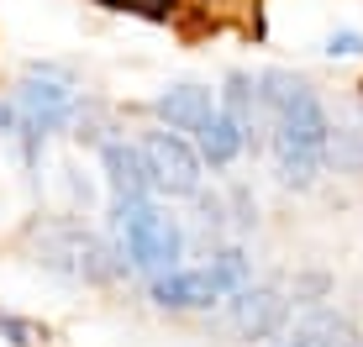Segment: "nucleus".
Returning a JSON list of instances; mask_svg holds the SVG:
<instances>
[{
  "label": "nucleus",
  "instance_id": "4",
  "mask_svg": "<svg viewBox=\"0 0 363 347\" xmlns=\"http://www.w3.org/2000/svg\"><path fill=\"white\" fill-rule=\"evenodd\" d=\"M137 147H143V164H147V174H153L158 195H200V174H206V164H200L195 142L184 137V132L147 127V132H137Z\"/></svg>",
  "mask_w": 363,
  "mask_h": 347
},
{
  "label": "nucleus",
  "instance_id": "9",
  "mask_svg": "<svg viewBox=\"0 0 363 347\" xmlns=\"http://www.w3.org/2000/svg\"><path fill=\"white\" fill-rule=\"evenodd\" d=\"M216 106H221V116H227L232 127L242 132V142L253 147V142H258V132H264V121H269V110H264V84H258L253 74L232 69L227 79H221Z\"/></svg>",
  "mask_w": 363,
  "mask_h": 347
},
{
  "label": "nucleus",
  "instance_id": "13",
  "mask_svg": "<svg viewBox=\"0 0 363 347\" xmlns=\"http://www.w3.org/2000/svg\"><path fill=\"white\" fill-rule=\"evenodd\" d=\"M200 268H206V274L216 279V290H221V295H237L242 284H253V258H247L237 242H221V247H211V258H206Z\"/></svg>",
  "mask_w": 363,
  "mask_h": 347
},
{
  "label": "nucleus",
  "instance_id": "3",
  "mask_svg": "<svg viewBox=\"0 0 363 347\" xmlns=\"http://www.w3.org/2000/svg\"><path fill=\"white\" fill-rule=\"evenodd\" d=\"M37 263L53 268L58 279H74V284H111L132 268L121 258V247L100 242L95 232L74 227V221H53V227L37 232Z\"/></svg>",
  "mask_w": 363,
  "mask_h": 347
},
{
  "label": "nucleus",
  "instance_id": "11",
  "mask_svg": "<svg viewBox=\"0 0 363 347\" xmlns=\"http://www.w3.org/2000/svg\"><path fill=\"white\" fill-rule=\"evenodd\" d=\"M274 347H363V337H358V326L342 311L316 305V311H306Z\"/></svg>",
  "mask_w": 363,
  "mask_h": 347
},
{
  "label": "nucleus",
  "instance_id": "15",
  "mask_svg": "<svg viewBox=\"0 0 363 347\" xmlns=\"http://www.w3.org/2000/svg\"><path fill=\"white\" fill-rule=\"evenodd\" d=\"M327 295H332V279L321 274V268H306V274H295V284H290V305H306V311H316Z\"/></svg>",
  "mask_w": 363,
  "mask_h": 347
},
{
  "label": "nucleus",
  "instance_id": "10",
  "mask_svg": "<svg viewBox=\"0 0 363 347\" xmlns=\"http://www.w3.org/2000/svg\"><path fill=\"white\" fill-rule=\"evenodd\" d=\"M153 116H158V127H174V132H184V137H195V132L216 116V95H211L206 84H169L153 101Z\"/></svg>",
  "mask_w": 363,
  "mask_h": 347
},
{
  "label": "nucleus",
  "instance_id": "6",
  "mask_svg": "<svg viewBox=\"0 0 363 347\" xmlns=\"http://www.w3.org/2000/svg\"><path fill=\"white\" fill-rule=\"evenodd\" d=\"M290 290H274V284H242L237 295H227V326L242 342H269L284 337L290 326Z\"/></svg>",
  "mask_w": 363,
  "mask_h": 347
},
{
  "label": "nucleus",
  "instance_id": "8",
  "mask_svg": "<svg viewBox=\"0 0 363 347\" xmlns=\"http://www.w3.org/2000/svg\"><path fill=\"white\" fill-rule=\"evenodd\" d=\"M100 169H106L111 200H147L153 195V174L143 164L137 137H106L100 142Z\"/></svg>",
  "mask_w": 363,
  "mask_h": 347
},
{
  "label": "nucleus",
  "instance_id": "7",
  "mask_svg": "<svg viewBox=\"0 0 363 347\" xmlns=\"http://www.w3.org/2000/svg\"><path fill=\"white\" fill-rule=\"evenodd\" d=\"M147 300H153L158 311L190 316V311H211V305H221L227 295L216 290V279H211L206 268H169V274L147 279Z\"/></svg>",
  "mask_w": 363,
  "mask_h": 347
},
{
  "label": "nucleus",
  "instance_id": "5",
  "mask_svg": "<svg viewBox=\"0 0 363 347\" xmlns=\"http://www.w3.org/2000/svg\"><path fill=\"white\" fill-rule=\"evenodd\" d=\"M16 106L32 127L43 132H64L79 116V90H74V74L58 64H32L27 79L16 84Z\"/></svg>",
  "mask_w": 363,
  "mask_h": 347
},
{
  "label": "nucleus",
  "instance_id": "19",
  "mask_svg": "<svg viewBox=\"0 0 363 347\" xmlns=\"http://www.w3.org/2000/svg\"><path fill=\"white\" fill-rule=\"evenodd\" d=\"M90 6H100V11H121V0H90Z\"/></svg>",
  "mask_w": 363,
  "mask_h": 347
},
{
  "label": "nucleus",
  "instance_id": "2",
  "mask_svg": "<svg viewBox=\"0 0 363 347\" xmlns=\"http://www.w3.org/2000/svg\"><path fill=\"white\" fill-rule=\"evenodd\" d=\"M111 232H116L121 258L137 268V274H169V268H184V227L179 216H169L164 205L153 200H111Z\"/></svg>",
  "mask_w": 363,
  "mask_h": 347
},
{
  "label": "nucleus",
  "instance_id": "18",
  "mask_svg": "<svg viewBox=\"0 0 363 347\" xmlns=\"http://www.w3.org/2000/svg\"><path fill=\"white\" fill-rule=\"evenodd\" d=\"M16 127H21V106H16V95H6L0 101V137H16Z\"/></svg>",
  "mask_w": 363,
  "mask_h": 347
},
{
  "label": "nucleus",
  "instance_id": "14",
  "mask_svg": "<svg viewBox=\"0 0 363 347\" xmlns=\"http://www.w3.org/2000/svg\"><path fill=\"white\" fill-rule=\"evenodd\" d=\"M0 337H6L11 347H48V342H53V331H48L43 321L16 316V311H6V305H0Z\"/></svg>",
  "mask_w": 363,
  "mask_h": 347
},
{
  "label": "nucleus",
  "instance_id": "12",
  "mask_svg": "<svg viewBox=\"0 0 363 347\" xmlns=\"http://www.w3.org/2000/svg\"><path fill=\"white\" fill-rule=\"evenodd\" d=\"M195 153H200V164H211V169H232L237 164V158H242L247 153V142H242V132H237L232 127V121L227 116H221V106H216V116H211L206 121V127H200L195 132Z\"/></svg>",
  "mask_w": 363,
  "mask_h": 347
},
{
  "label": "nucleus",
  "instance_id": "1",
  "mask_svg": "<svg viewBox=\"0 0 363 347\" xmlns=\"http://www.w3.org/2000/svg\"><path fill=\"white\" fill-rule=\"evenodd\" d=\"M264 84V110H269V147H274V169L284 184H316L321 169H332V116L316 101L306 79L284 69L258 74Z\"/></svg>",
  "mask_w": 363,
  "mask_h": 347
},
{
  "label": "nucleus",
  "instance_id": "16",
  "mask_svg": "<svg viewBox=\"0 0 363 347\" xmlns=\"http://www.w3.org/2000/svg\"><path fill=\"white\" fill-rule=\"evenodd\" d=\"M179 11H184V0H121V16L153 21V27H169Z\"/></svg>",
  "mask_w": 363,
  "mask_h": 347
},
{
  "label": "nucleus",
  "instance_id": "17",
  "mask_svg": "<svg viewBox=\"0 0 363 347\" xmlns=\"http://www.w3.org/2000/svg\"><path fill=\"white\" fill-rule=\"evenodd\" d=\"M358 53H363V32L342 27V32L327 37V58H358Z\"/></svg>",
  "mask_w": 363,
  "mask_h": 347
}]
</instances>
